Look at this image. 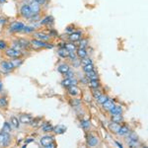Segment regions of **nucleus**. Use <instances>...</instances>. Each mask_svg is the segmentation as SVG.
<instances>
[{
  "label": "nucleus",
  "instance_id": "1",
  "mask_svg": "<svg viewBox=\"0 0 148 148\" xmlns=\"http://www.w3.org/2000/svg\"><path fill=\"white\" fill-rule=\"evenodd\" d=\"M25 24L21 21H13L9 24L8 26V31L10 33H21L23 31Z\"/></svg>",
  "mask_w": 148,
  "mask_h": 148
},
{
  "label": "nucleus",
  "instance_id": "2",
  "mask_svg": "<svg viewBox=\"0 0 148 148\" xmlns=\"http://www.w3.org/2000/svg\"><path fill=\"white\" fill-rule=\"evenodd\" d=\"M19 14H20L21 17L24 18V19H29L31 16L33 15L32 10H31L30 6H29V3H24L20 6Z\"/></svg>",
  "mask_w": 148,
  "mask_h": 148
},
{
  "label": "nucleus",
  "instance_id": "3",
  "mask_svg": "<svg viewBox=\"0 0 148 148\" xmlns=\"http://www.w3.org/2000/svg\"><path fill=\"white\" fill-rule=\"evenodd\" d=\"M15 68L10 60H2L0 62V71L2 73H10Z\"/></svg>",
  "mask_w": 148,
  "mask_h": 148
},
{
  "label": "nucleus",
  "instance_id": "4",
  "mask_svg": "<svg viewBox=\"0 0 148 148\" xmlns=\"http://www.w3.org/2000/svg\"><path fill=\"white\" fill-rule=\"evenodd\" d=\"M4 51V54L9 57V58H15V57H22L23 53L21 51H17V49H14L13 47H7Z\"/></svg>",
  "mask_w": 148,
  "mask_h": 148
},
{
  "label": "nucleus",
  "instance_id": "5",
  "mask_svg": "<svg viewBox=\"0 0 148 148\" xmlns=\"http://www.w3.org/2000/svg\"><path fill=\"white\" fill-rule=\"evenodd\" d=\"M125 136H126V142H127V144L130 145V147H133V146H135V145H137L138 137L134 132H130V133H128L127 135H125Z\"/></svg>",
  "mask_w": 148,
  "mask_h": 148
},
{
  "label": "nucleus",
  "instance_id": "6",
  "mask_svg": "<svg viewBox=\"0 0 148 148\" xmlns=\"http://www.w3.org/2000/svg\"><path fill=\"white\" fill-rule=\"evenodd\" d=\"M30 44H31V47H33L36 49H46L47 42H44V40H40L35 39L34 38L33 40H30Z\"/></svg>",
  "mask_w": 148,
  "mask_h": 148
},
{
  "label": "nucleus",
  "instance_id": "7",
  "mask_svg": "<svg viewBox=\"0 0 148 148\" xmlns=\"http://www.w3.org/2000/svg\"><path fill=\"white\" fill-rule=\"evenodd\" d=\"M83 36V33L82 31H74L73 33H71V34L68 35V40L71 42H77L78 40H79L81 38H82Z\"/></svg>",
  "mask_w": 148,
  "mask_h": 148
},
{
  "label": "nucleus",
  "instance_id": "8",
  "mask_svg": "<svg viewBox=\"0 0 148 148\" xmlns=\"http://www.w3.org/2000/svg\"><path fill=\"white\" fill-rule=\"evenodd\" d=\"M53 141H56L54 140V136L53 135H44L42 137H40V145L42 146H44V147H47V145L49 144H51V142H53Z\"/></svg>",
  "mask_w": 148,
  "mask_h": 148
},
{
  "label": "nucleus",
  "instance_id": "9",
  "mask_svg": "<svg viewBox=\"0 0 148 148\" xmlns=\"http://www.w3.org/2000/svg\"><path fill=\"white\" fill-rule=\"evenodd\" d=\"M99 143H100V140L96 135L92 134V133H89V134L87 135V145L88 146L94 147V146H97Z\"/></svg>",
  "mask_w": 148,
  "mask_h": 148
},
{
  "label": "nucleus",
  "instance_id": "10",
  "mask_svg": "<svg viewBox=\"0 0 148 148\" xmlns=\"http://www.w3.org/2000/svg\"><path fill=\"white\" fill-rule=\"evenodd\" d=\"M33 37H34L35 39L44 40V42H49V40H51V38L49 34H46V33H44V32H40V31L33 33Z\"/></svg>",
  "mask_w": 148,
  "mask_h": 148
},
{
  "label": "nucleus",
  "instance_id": "11",
  "mask_svg": "<svg viewBox=\"0 0 148 148\" xmlns=\"http://www.w3.org/2000/svg\"><path fill=\"white\" fill-rule=\"evenodd\" d=\"M67 94L71 97H78L81 94V90L77 87V85H71L67 87Z\"/></svg>",
  "mask_w": 148,
  "mask_h": 148
},
{
  "label": "nucleus",
  "instance_id": "12",
  "mask_svg": "<svg viewBox=\"0 0 148 148\" xmlns=\"http://www.w3.org/2000/svg\"><path fill=\"white\" fill-rule=\"evenodd\" d=\"M29 6H30L33 14H40V11H42V5L38 3V2H36L35 0H31V2L29 3Z\"/></svg>",
  "mask_w": 148,
  "mask_h": 148
},
{
  "label": "nucleus",
  "instance_id": "13",
  "mask_svg": "<svg viewBox=\"0 0 148 148\" xmlns=\"http://www.w3.org/2000/svg\"><path fill=\"white\" fill-rule=\"evenodd\" d=\"M78 84V81L76 79L75 77L73 78H64V79L61 81V85L63 86V87L67 88L69 86L71 85H77Z\"/></svg>",
  "mask_w": 148,
  "mask_h": 148
},
{
  "label": "nucleus",
  "instance_id": "14",
  "mask_svg": "<svg viewBox=\"0 0 148 148\" xmlns=\"http://www.w3.org/2000/svg\"><path fill=\"white\" fill-rule=\"evenodd\" d=\"M32 120H33V116H31V114H20V118H19L20 123H23V125H30Z\"/></svg>",
  "mask_w": 148,
  "mask_h": 148
},
{
  "label": "nucleus",
  "instance_id": "15",
  "mask_svg": "<svg viewBox=\"0 0 148 148\" xmlns=\"http://www.w3.org/2000/svg\"><path fill=\"white\" fill-rule=\"evenodd\" d=\"M130 130L127 125H123L120 126V128H119L116 134H118L119 136H125V135H127L128 133H130Z\"/></svg>",
  "mask_w": 148,
  "mask_h": 148
},
{
  "label": "nucleus",
  "instance_id": "16",
  "mask_svg": "<svg viewBox=\"0 0 148 148\" xmlns=\"http://www.w3.org/2000/svg\"><path fill=\"white\" fill-rule=\"evenodd\" d=\"M70 70V65L67 63H61L59 64L58 66H57V71H58L59 73L61 74H65L66 72H68V71Z\"/></svg>",
  "mask_w": 148,
  "mask_h": 148
},
{
  "label": "nucleus",
  "instance_id": "17",
  "mask_svg": "<svg viewBox=\"0 0 148 148\" xmlns=\"http://www.w3.org/2000/svg\"><path fill=\"white\" fill-rule=\"evenodd\" d=\"M86 79L88 81L89 80H96V79H99V75H98V73L95 71V69H93V70L89 71V72L86 73Z\"/></svg>",
  "mask_w": 148,
  "mask_h": 148
},
{
  "label": "nucleus",
  "instance_id": "18",
  "mask_svg": "<svg viewBox=\"0 0 148 148\" xmlns=\"http://www.w3.org/2000/svg\"><path fill=\"white\" fill-rule=\"evenodd\" d=\"M114 105H116V104H114V99H110V98H109V99L107 100L104 104H102V106H103V109H104V110L109 111L110 109L113 108Z\"/></svg>",
  "mask_w": 148,
  "mask_h": 148
},
{
  "label": "nucleus",
  "instance_id": "19",
  "mask_svg": "<svg viewBox=\"0 0 148 148\" xmlns=\"http://www.w3.org/2000/svg\"><path fill=\"white\" fill-rule=\"evenodd\" d=\"M52 131H53L54 133H56V134H62V133H64L66 131V127L63 125H57L56 126H53Z\"/></svg>",
  "mask_w": 148,
  "mask_h": 148
},
{
  "label": "nucleus",
  "instance_id": "20",
  "mask_svg": "<svg viewBox=\"0 0 148 148\" xmlns=\"http://www.w3.org/2000/svg\"><path fill=\"white\" fill-rule=\"evenodd\" d=\"M109 114H123V108H121V106H116V105H114L112 109L109 110Z\"/></svg>",
  "mask_w": 148,
  "mask_h": 148
},
{
  "label": "nucleus",
  "instance_id": "21",
  "mask_svg": "<svg viewBox=\"0 0 148 148\" xmlns=\"http://www.w3.org/2000/svg\"><path fill=\"white\" fill-rule=\"evenodd\" d=\"M75 52H76V56H77V57L80 59L84 58V57L87 56V54H88L86 49H81V47H77V49L75 51Z\"/></svg>",
  "mask_w": 148,
  "mask_h": 148
},
{
  "label": "nucleus",
  "instance_id": "22",
  "mask_svg": "<svg viewBox=\"0 0 148 148\" xmlns=\"http://www.w3.org/2000/svg\"><path fill=\"white\" fill-rule=\"evenodd\" d=\"M10 61L12 62V64H13V66L15 69L20 67V66L24 63V60H23L22 57H15V58H12V60H10Z\"/></svg>",
  "mask_w": 148,
  "mask_h": 148
},
{
  "label": "nucleus",
  "instance_id": "23",
  "mask_svg": "<svg viewBox=\"0 0 148 148\" xmlns=\"http://www.w3.org/2000/svg\"><path fill=\"white\" fill-rule=\"evenodd\" d=\"M87 85L89 86L91 89H97V88L101 87V82L99 81V79L96 80H89L87 83Z\"/></svg>",
  "mask_w": 148,
  "mask_h": 148
},
{
  "label": "nucleus",
  "instance_id": "24",
  "mask_svg": "<svg viewBox=\"0 0 148 148\" xmlns=\"http://www.w3.org/2000/svg\"><path fill=\"white\" fill-rule=\"evenodd\" d=\"M4 132V131H3ZM11 135H10V133L9 132H4V139H3V142H2V144H1V146H3V147H6V146H8L9 144L11 143Z\"/></svg>",
  "mask_w": 148,
  "mask_h": 148
},
{
  "label": "nucleus",
  "instance_id": "25",
  "mask_svg": "<svg viewBox=\"0 0 148 148\" xmlns=\"http://www.w3.org/2000/svg\"><path fill=\"white\" fill-rule=\"evenodd\" d=\"M120 126H121V123H114V121H111V123H109V130L113 133H116V134Z\"/></svg>",
  "mask_w": 148,
  "mask_h": 148
},
{
  "label": "nucleus",
  "instance_id": "26",
  "mask_svg": "<svg viewBox=\"0 0 148 148\" xmlns=\"http://www.w3.org/2000/svg\"><path fill=\"white\" fill-rule=\"evenodd\" d=\"M111 121H114V123H123V121H125V119H123V116H121V114H112Z\"/></svg>",
  "mask_w": 148,
  "mask_h": 148
},
{
  "label": "nucleus",
  "instance_id": "27",
  "mask_svg": "<svg viewBox=\"0 0 148 148\" xmlns=\"http://www.w3.org/2000/svg\"><path fill=\"white\" fill-rule=\"evenodd\" d=\"M51 23H53V18L51 16H47V17H45L40 21V25L42 26H49Z\"/></svg>",
  "mask_w": 148,
  "mask_h": 148
},
{
  "label": "nucleus",
  "instance_id": "28",
  "mask_svg": "<svg viewBox=\"0 0 148 148\" xmlns=\"http://www.w3.org/2000/svg\"><path fill=\"white\" fill-rule=\"evenodd\" d=\"M18 42L21 45V47H23V49H28V47H31V44H30V40L24 39V38H19V39H17Z\"/></svg>",
  "mask_w": 148,
  "mask_h": 148
},
{
  "label": "nucleus",
  "instance_id": "29",
  "mask_svg": "<svg viewBox=\"0 0 148 148\" xmlns=\"http://www.w3.org/2000/svg\"><path fill=\"white\" fill-rule=\"evenodd\" d=\"M68 52L69 51L65 49V47H59L58 51H57V54H58V56L61 57V58H67Z\"/></svg>",
  "mask_w": 148,
  "mask_h": 148
},
{
  "label": "nucleus",
  "instance_id": "30",
  "mask_svg": "<svg viewBox=\"0 0 148 148\" xmlns=\"http://www.w3.org/2000/svg\"><path fill=\"white\" fill-rule=\"evenodd\" d=\"M10 123H11L12 127H14V128H19V126H20V121H19V119L15 116H11Z\"/></svg>",
  "mask_w": 148,
  "mask_h": 148
},
{
  "label": "nucleus",
  "instance_id": "31",
  "mask_svg": "<svg viewBox=\"0 0 148 148\" xmlns=\"http://www.w3.org/2000/svg\"><path fill=\"white\" fill-rule=\"evenodd\" d=\"M40 128L44 132H49V131H52V128L53 126L51 125V123H44L42 125H40Z\"/></svg>",
  "mask_w": 148,
  "mask_h": 148
},
{
  "label": "nucleus",
  "instance_id": "32",
  "mask_svg": "<svg viewBox=\"0 0 148 148\" xmlns=\"http://www.w3.org/2000/svg\"><path fill=\"white\" fill-rule=\"evenodd\" d=\"M69 104H70L72 107H79L81 105V100L79 98L71 97V99L69 100Z\"/></svg>",
  "mask_w": 148,
  "mask_h": 148
},
{
  "label": "nucleus",
  "instance_id": "33",
  "mask_svg": "<svg viewBox=\"0 0 148 148\" xmlns=\"http://www.w3.org/2000/svg\"><path fill=\"white\" fill-rule=\"evenodd\" d=\"M65 47L66 49H67L68 51H75L76 49H77V46L75 45V42H65Z\"/></svg>",
  "mask_w": 148,
  "mask_h": 148
},
{
  "label": "nucleus",
  "instance_id": "34",
  "mask_svg": "<svg viewBox=\"0 0 148 148\" xmlns=\"http://www.w3.org/2000/svg\"><path fill=\"white\" fill-rule=\"evenodd\" d=\"M42 119L38 118V119H33L30 125H32L33 127H39V126L42 125Z\"/></svg>",
  "mask_w": 148,
  "mask_h": 148
},
{
  "label": "nucleus",
  "instance_id": "35",
  "mask_svg": "<svg viewBox=\"0 0 148 148\" xmlns=\"http://www.w3.org/2000/svg\"><path fill=\"white\" fill-rule=\"evenodd\" d=\"M77 42H78V47H81V49H85V47L88 46V39H86V38L82 37Z\"/></svg>",
  "mask_w": 148,
  "mask_h": 148
},
{
  "label": "nucleus",
  "instance_id": "36",
  "mask_svg": "<svg viewBox=\"0 0 148 148\" xmlns=\"http://www.w3.org/2000/svg\"><path fill=\"white\" fill-rule=\"evenodd\" d=\"M35 30H36V28L34 26H26L25 25V27H24L22 32L25 33V34H33V33L35 32Z\"/></svg>",
  "mask_w": 148,
  "mask_h": 148
},
{
  "label": "nucleus",
  "instance_id": "37",
  "mask_svg": "<svg viewBox=\"0 0 148 148\" xmlns=\"http://www.w3.org/2000/svg\"><path fill=\"white\" fill-rule=\"evenodd\" d=\"M2 131H4V132H9L10 133L12 131V125L10 123H8V121H5L4 123L3 126H2Z\"/></svg>",
  "mask_w": 148,
  "mask_h": 148
},
{
  "label": "nucleus",
  "instance_id": "38",
  "mask_svg": "<svg viewBox=\"0 0 148 148\" xmlns=\"http://www.w3.org/2000/svg\"><path fill=\"white\" fill-rule=\"evenodd\" d=\"M80 125L83 130H89L90 126H91V123H90V121L87 120H82L80 121Z\"/></svg>",
  "mask_w": 148,
  "mask_h": 148
},
{
  "label": "nucleus",
  "instance_id": "39",
  "mask_svg": "<svg viewBox=\"0 0 148 148\" xmlns=\"http://www.w3.org/2000/svg\"><path fill=\"white\" fill-rule=\"evenodd\" d=\"M8 107V100L6 97H0V108L6 109Z\"/></svg>",
  "mask_w": 148,
  "mask_h": 148
},
{
  "label": "nucleus",
  "instance_id": "40",
  "mask_svg": "<svg viewBox=\"0 0 148 148\" xmlns=\"http://www.w3.org/2000/svg\"><path fill=\"white\" fill-rule=\"evenodd\" d=\"M108 99H109V97L107 96V95H105V94H102L101 96H100V97H98L96 100H97V103H98V104L102 105V104H104V103L106 102V101H107V100H108Z\"/></svg>",
  "mask_w": 148,
  "mask_h": 148
},
{
  "label": "nucleus",
  "instance_id": "41",
  "mask_svg": "<svg viewBox=\"0 0 148 148\" xmlns=\"http://www.w3.org/2000/svg\"><path fill=\"white\" fill-rule=\"evenodd\" d=\"M91 94H92V97L94 98V99H97L98 97L101 96L103 93H102L101 90H99V88H97V89H92Z\"/></svg>",
  "mask_w": 148,
  "mask_h": 148
},
{
  "label": "nucleus",
  "instance_id": "42",
  "mask_svg": "<svg viewBox=\"0 0 148 148\" xmlns=\"http://www.w3.org/2000/svg\"><path fill=\"white\" fill-rule=\"evenodd\" d=\"M93 69H94V65H93V63L92 64H86V65H83V67H82L83 72H85V73L89 72V71L93 70Z\"/></svg>",
  "mask_w": 148,
  "mask_h": 148
},
{
  "label": "nucleus",
  "instance_id": "43",
  "mask_svg": "<svg viewBox=\"0 0 148 148\" xmlns=\"http://www.w3.org/2000/svg\"><path fill=\"white\" fill-rule=\"evenodd\" d=\"M13 47L14 49H17V51H22V49H24L22 47H21V45L18 42V40H14L13 42H12V47Z\"/></svg>",
  "mask_w": 148,
  "mask_h": 148
},
{
  "label": "nucleus",
  "instance_id": "44",
  "mask_svg": "<svg viewBox=\"0 0 148 148\" xmlns=\"http://www.w3.org/2000/svg\"><path fill=\"white\" fill-rule=\"evenodd\" d=\"M72 65H73V67H75V68H77V67H79V66L81 65V59L80 58H78V57H76L75 59H73L72 61Z\"/></svg>",
  "mask_w": 148,
  "mask_h": 148
},
{
  "label": "nucleus",
  "instance_id": "45",
  "mask_svg": "<svg viewBox=\"0 0 148 148\" xmlns=\"http://www.w3.org/2000/svg\"><path fill=\"white\" fill-rule=\"evenodd\" d=\"M92 63H93V60L91 58H87V56L81 59V64H82V65H86V64H92Z\"/></svg>",
  "mask_w": 148,
  "mask_h": 148
},
{
  "label": "nucleus",
  "instance_id": "46",
  "mask_svg": "<svg viewBox=\"0 0 148 148\" xmlns=\"http://www.w3.org/2000/svg\"><path fill=\"white\" fill-rule=\"evenodd\" d=\"M8 47V44L4 40H0V51H5Z\"/></svg>",
  "mask_w": 148,
  "mask_h": 148
},
{
  "label": "nucleus",
  "instance_id": "47",
  "mask_svg": "<svg viewBox=\"0 0 148 148\" xmlns=\"http://www.w3.org/2000/svg\"><path fill=\"white\" fill-rule=\"evenodd\" d=\"M74 31H75V26L74 25H69L65 28V33H67V34H71Z\"/></svg>",
  "mask_w": 148,
  "mask_h": 148
},
{
  "label": "nucleus",
  "instance_id": "48",
  "mask_svg": "<svg viewBox=\"0 0 148 148\" xmlns=\"http://www.w3.org/2000/svg\"><path fill=\"white\" fill-rule=\"evenodd\" d=\"M76 57H77V56H76V52H75V51H69V52H68V56H67V58L70 59L71 61H72L73 59H75Z\"/></svg>",
  "mask_w": 148,
  "mask_h": 148
},
{
  "label": "nucleus",
  "instance_id": "49",
  "mask_svg": "<svg viewBox=\"0 0 148 148\" xmlns=\"http://www.w3.org/2000/svg\"><path fill=\"white\" fill-rule=\"evenodd\" d=\"M74 75H75V73H74L73 71L70 69L68 72H66L65 74H64V78H73Z\"/></svg>",
  "mask_w": 148,
  "mask_h": 148
},
{
  "label": "nucleus",
  "instance_id": "50",
  "mask_svg": "<svg viewBox=\"0 0 148 148\" xmlns=\"http://www.w3.org/2000/svg\"><path fill=\"white\" fill-rule=\"evenodd\" d=\"M8 23V19L4 17H0V25H5Z\"/></svg>",
  "mask_w": 148,
  "mask_h": 148
},
{
  "label": "nucleus",
  "instance_id": "51",
  "mask_svg": "<svg viewBox=\"0 0 148 148\" xmlns=\"http://www.w3.org/2000/svg\"><path fill=\"white\" fill-rule=\"evenodd\" d=\"M49 36H51V37H54V36H56L57 37V33L54 30L51 29V30H49Z\"/></svg>",
  "mask_w": 148,
  "mask_h": 148
},
{
  "label": "nucleus",
  "instance_id": "52",
  "mask_svg": "<svg viewBox=\"0 0 148 148\" xmlns=\"http://www.w3.org/2000/svg\"><path fill=\"white\" fill-rule=\"evenodd\" d=\"M36 2H38L39 4H40V5H44V4H46L47 2V0H35Z\"/></svg>",
  "mask_w": 148,
  "mask_h": 148
},
{
  "label": "nucleus",
  "instance_id": "53",
  "mask_svg": "<svg viewBox=\"0 0 148 148\" xmlns=\"http://www.w3.org/2000/svg\"><path fill=\"white\" fill-rule=\"evenodd\" d=\"M3 139H4V132L1 131V132H0V145H1L2 142H3Z\"/></svg>",
  "mask_w": 148,
  "mask_h": 148
},
{
  "label": "nucleus",
  "instance_id": "54",
  "mask_svg": "<svg viewBox=\"0 0 148 148\" xmlns=\"http://www.w3.org/2000/svg\"><path fill=\"white\" fill-rule=\"evenodd\" d=\"M54 147H56V141H53V142H51V144H49V145H47V148H54Z\"/></svg>",
  "mask_w": 148,
  "mask_h": 148
},
{
  "label": "nucleus",
  "instance_id": "55",
  "mask_svg": "<svg viewBox=\"0 0 148 148\" xmlns=\"http://www.w3.org/2000/svg\"><path fill=\"white\" fill-rule=\"evenodd\" d=\"M33 141H35V139H34V138H32V137H30V138H27V139L25 140V143H26V144H28V143H31Z\"/></svg>",
  "mask_w": 148,
  "mask_h": 148
},
{
  "label": "nucleus",
  "instance_id": "56",
  "mask_svg": "<svg viewBox=\"0 0 148 148\" xmlns=\"http://www.w3.org/2000/svg\"><path fill=\"white\" fill-rule=\"evenodd\" d=\"M3 91V83H2V81L0 80V93Z\"/></svg>",
  "mask_w": 148,
  "mask_h": 148
},
{
  "label": "nucleus",
  "instance_id": "57",
  "mask_svg": "<svg viewBox=\"0 0 148 148\" xmlns=\"http://www.w3.org/2000/svg\"><path fill=\"white\" fill-rule=\"evenodd\" d=\"M85 100H86L87 102H90V101H91V98H90V96H89V98H88V94H86V95H85Z\"/></svg>",
  "mask_w": 148,
  "mask_h": 148
},
{
  "label": "nucleus",
  "instance_id": "58",
  "mask_svg": "<svg viewBox=\"0 0 148 148\" xmlns=\"http://www.w3.org/2000/svg\"><path fill=\"white\" fill-rule=\"evenodd\" d=\"M114 143H116V145H118V146H119V147H121H121H123V144H121V143H120V142H118V141H114Z\"/></svg>",
  "mask_w": 148,
  "mask_h": 148
},
{
  "label": "nucleus",
  "instance_id": "59",
  "mask_svg": "<svg viewBox=\"0 0 148 148\" xmlns=\"http://www.w3.org/2000/svg\"><path fill=\"white\" fill-rule=\"evenodd\" d=\"M6 1H7V0H0V4H4V3H6Z\"/></svg>",
  "mask_w": 148,
  "mask_h": 148
}]
</instances>
